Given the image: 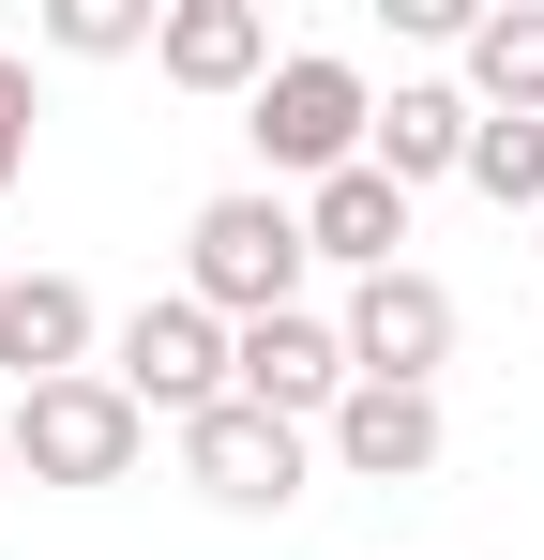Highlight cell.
<instances>
[{
    "label": "cell",
    "mask_w": 544,
    "mask_h": 560,
    "mask_svg": "<svg viewBox=\"0 0 544 560\" xmlns=\"http://www.w3.org/2000/svg\"><path fill=\"white\" fill-rule=\"evenodd\" d=\"M303 197H272V183H227V197H197L181 212V303H212L227 334L243 318H287L303 303Z\"/></svg>",
    "instance_id": "6da1fadb"
},
{
    "label": "cell",
    "mask_w": 544,
    "mask_h": 560,
    "mask_svg": "<svg viewBox=\"0 0 544 560\" xmlns=\"http://www.w3.org/2000/svg\"><path fill=\"white\" fill-rule=\"evenodd\" d=\"M363 121H378V92H363L348 46H287L258 77V106H243V137H258L272 183H333V167H363Z\"/></svg>",
    "instance_id": "7a4b0ae2"
},
{
    "label": "cell",
    "mask_w": 544,
    "mask_h": 560,
    "mask_svg": "<svg viewBox=\"0 0 544 560\" xmlns=\"http://www.w3.org/2000/svg\"><path fill=\"white\" fill-rule=\"evenodd\" d=\"M0 440H15V485H137L152 455V409L121 394V378H46V394H15L0 409Z\"/></svg>",
    "instance_id": "3957f363"
},
{
    "label": "cell",
    "mask_w": 544,
    "mask_h": 560,
    "mask_svg": "<svg viewBox=\"0 0 544 560\" xmlns=\"http://www.w3.org/2000/svg\"><path fill=\"white\" fill-rule=\"evenodd\" d=\"M106 378H121L152 424H197V409H227V318L167 288V303H137V318L106 334Z\"/></svg>",
    "instance_id": "277c9868"
},
{
    "label": "cell",
    "mask_w": 544,
    "mask_h": 560,
    "mask_svg": "<svg viewBox=\"0 0 544 560\" xmlns=\"http://www.w3.org/2000/svg\"><path fill=\"white\" fill-rule=\"evenodd\" d=\"M303 469H318V440H303V424H272V409H243V394L181 424V485H197L212 515H287V500H303Z\"/></svg>",
    "instance_id": "5b68a950"
},
{
    "label": "cell",
    "mask_w": 544,
    "mask_h": 560,
    "mask_svg": "<svg viewBox=\"0 0 544 560\" xmlns=\"http://www.w3.org/2000/svg\"><path fill=\"white\" fill-rule=\"evenodd\" d=\"M227 394H243V409H272V424H333V409H348V334H333L318 303L243 318V334H227Z\"/></svg>",
    "instance_id": "8992f818"
},
{
    "label": "cell",
    "mask_w": 544,
    "mask_h": 560,
    "mask_svg": "<svg viewBox=\"0 0 544 560\" xmlns=\"http://www.w3.org/2000/svg\"><path fill=\"white\" fill-rule=\"evenodd\" d=\"M333 334H348V378L439 394V364H453V288L393 258V273H363V288H348V318H333Z\"/></svg>",
    "instance_id": "52a82bcc"
},
{
    "label": "cell",
    "mask_w": 544,
    "mask_h": 560,
    "mask_svg": "<svg viewBox=\"0 0 544 560\" xmlns=\"http://www.w3.org/2000/svg\"><path fill=\"white\" fill-rule=\"evenodd\" d=\"M272 61H287V46H272V15H258V0H167V15H152V77H167V92L258 106Z\"/></svg>",
    "instance_id": "ba28073f"
},
{
    "label": "cell",
    "mask_w": 544,
    "mask_h": 560,
    "mask_svg": "<svg viewBox=\"0 0 544 560\" xmlns=\"http://www.w3.org/2000/svg\"><path fill=\"white\" fill-rule=\"evenodd\" d=\"M439 394H393V378H348V409H333V424H318V455L348 469V485H424V469H439Z\"/></svg>",
    "instance_id": "9c48e42d"
},
{
    "label": "cell",
    "mask_w": 544,
    "mask_h": 560,
    "mask_svg": "<svg viewBox=\"0 0 544 560\" xmlns=\"http://www.w3.org/2000/svg\"><path fill=\"white\" fill-rule=\"evenodd\" d=\"M91 349H106V303H91L76 273H15L0 288V364H15V394L91 378Z\"/></svg>",
    "instance_id": "30bf717a"
},
{
    "label": "cell",
    "mask_w": 544,
    "mask_h": 560,
    "mask_svg": "<svg viewBox=\"0 0 544 560\" xmlns=\"http://www.w3.org/2000/svg\"><path fill=\"white\" fill-rule=\"evenodd\" d=\"M469 121H484V106L453 92V77H409V92L363 121V167H378L393 197H424V183H453V167H469Z\"/></svg>",
    "instance_id": "8fae6325"
},
{
    "label": "cell",
    "mask_w": 544,
    "mask_h": 560,
    "mask_svg": "<svg viewBox=\"0 0 544 560\" xmlns=\"http://www.w3.org/2000/svg\"><path fill=\"white\" fill-rule=\"evenodd\" d=\"M393 243H409V197L378 183V167H333V183H303V258H333V273H393Z\"/></svg>",
    "instance_id": "7c38bea8"
},
{
    "label": "cell",
    "mask_w": 544,
    "mask_h": 560,
    "mask_svg": "<svg viewBox=\"0 0 544 560\" xmlns=\"http://www.w3.org/2000/svg\"><path fill=\"white\" fill-rule=\"evenodd\" d=\"M453 61H469V106L484 121H544V0H484Z\"/></svg>",
    "instance_id": "4fadbf2b"
},
{
    "label": "cell",
    "mask_w": 544,
    "mask_h": 560,
    "mask_svg": "<svg viewBox=\"0 0 544 560\" xmlns=\"http://www.w3.org/2000/svg\"><path fill=\"white\" fill-rule=\"evenodd\" d=\"M469 197H499V212H530L544 197V121H469V167H453Z\"/></svg>",
    "instance_id": "5bb4252c"
},
{
    "label": "cell",
    "mask_w": 544,
    "mask_h": 560,
    "mask_svg": "<svg viewBox=\"0 0 544 560\" xmlns=\"http://www.w3.org/2000/svg\"><path fill=\"white\" fill-rule=\"evenodd\" d=\"M46 46L61 61H137L152 46V0H46Z\"/></svg>",
    "instance_id": "9a60e30c"
},
{
    "label": "cell",
    "mask_w": 544,
    "mask_h": 560,
    "mask_svg": "<svg viewBox=\"0 0 544 560\" xmlns=\"http://www.w3.org/2000/svg\"><path fill=\"white\" fill-rule=\"evenodd\" d=\"M31 183V61H15V46H0V197Z\"/></svg>",
    "instance_id": "2e32d148"
},
{
    "label": "cell",
    "mask_w": 544,
    "mask_h": 560,
    "mask_svg": "<svg viewBox=\"0 0 544 560\" xmlns=\"http://www.w3.org/2000/svg\"><path fill=\"white\" fill-rule=\"evenodd\" d=\"M0 485H15V440H0Z\"/></svg>",
    "instance_id": "e0dca14e"
},
{
    "label": "cell",
    "mask_w": 544,
    "mask_h": 560,
    "mask_svg": "<svg viewBox=\"0 0 544 560\" xmlns=\"http://www.w3.org/2000/svg\"><path fill=\"white\" fill-rule=\"evenodd\" d=\"M0 288H15V243H0Z\"/></svg>",
    "instance_id": "ac0fdd59"
}]
</instances>
